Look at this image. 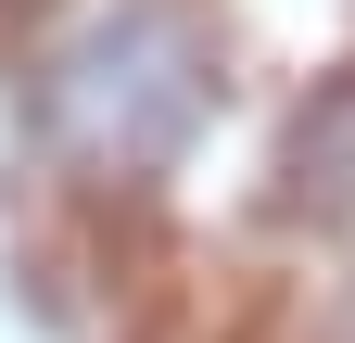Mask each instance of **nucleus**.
<instances>
[{
  "label": "nucleus",
  "instance_id": "obj_1",
  "mask_svg": "<svg viewBox=\"0 0 355 343\" xmlns=\"http://www.w3.org/2000/svg\"><path fill=\"white\" fill-rule=\"evenodd\" d=\"M191 115H203V76H191V26L165 0H102L64 51H38V127L89 178H140Z\"/></svg>",
  "mask_w": 355,
  "mask_h": 343
}]
</instances>
